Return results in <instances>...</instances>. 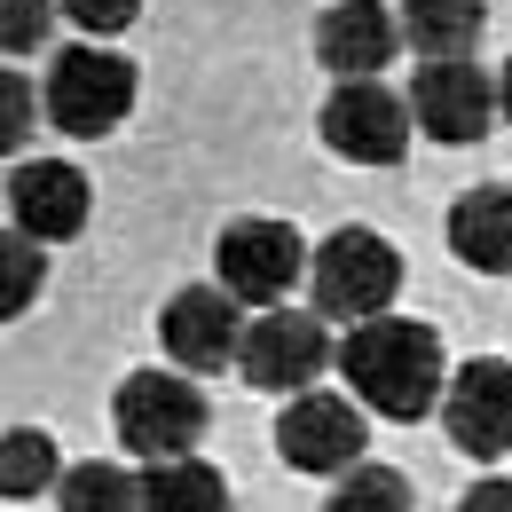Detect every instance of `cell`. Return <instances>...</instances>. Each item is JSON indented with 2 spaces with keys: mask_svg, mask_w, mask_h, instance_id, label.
<instances>
[{
  "mask_svg": "<svg viewBox=\"0 0 512 512\" xmlns=\"http://www.w3.org/2000/svg\"><path fill=\"white\" fill-rule=\"evenodd\" d=\"M339 379L355 386L363 410L379 418H426L434 402L449 394V371H442V339L410 316H371V323H347L339 339Z\"/></svg>",
  "mask_w": 512,
  "mask_h": 512,
  "instance_id": "6da1fadb",
  "label": "cell"
},
{
  "mask_svg": "<svg viewBox=\"0 0 512 512\" xmlns=\"http://www.w3.org/2000/svg\"><path fill=\"white\" fill-rule=\"evenodd\" d=\"M308 284H316V316L371 323L402 292V253L386 245L379 229H331L316 245V260H308Z\"/></svg>",
  "mask_w": 512,
  "mask_h": 512,
  "instance_id": "7a4b0ae2",
  "label": "cell"
},
{
  "mask_svg": "<svg viewBox=\"0 0 512 512\" xmlns=\"http://www.w3.org/2000/svg\"><path fill=\"white\" fill-rule=\"evenodd\" d=\"M48 127L56 134H79V142H95V134H111L119 119L134 111V64L119 48H64L56 71H48Z\"/></svg>",
  "mask_w": 512,
  "mask_h": 512,
  "instance_id": "3957f363",
  "label": "cell"
},
{
  "mask_svg": "<svg viewBox=\"0 0 512 512\" xmlns=\"http://www.w3.org/2000/svg\"><path fill=\"white\" fill-rule=\"evenodd\" d=\"M111 426H119V442H127L142 465L190 457V442L205 434V394H197L182 371H134V379L119 386V402H111Z\"/></svg>",
  "mask_w": 512,
  "mask_h": 512,
  "instance_id": "277c9868",
  "label": "cell"
},
{
  "mask_svg": "<svg viewBox=\"0 0 512 512\" xmlns=\"http://www.w3.org/2000/svg\"><path fill=\"white\" fill-rule=\"evenodd\" d=\"M213 260H221V284H229L245 308H284V292L308 276V245H300V229H292V221H268V213L229 221L221 245H213Z\"/></svg>",
  "mask_w": 512,
  "mask_h": 512,
  "instance_id": "5b68a950",
  "label": "cell"
},
{
  "mask_svg": "<svg viewBox=\"0 0 512 512\" xmlns=\"http://www.w3.org/2000/svg\"><path fill=\"white\" fill-rule=\"evenodd\" d=\"M323 142L355 166H394L410 150V127L418 111H402V95L379 87V79H331V103H323Z\"/></svg>",
  "mask_w": 512,
  "mask_h": 512,
  "instance_id": "8992f818",
  "label": "cell"
},
{
  "mask_svg": "<svg viewBox=\"0 0 512 512\" xmlns=\"http://www.w3.org/2000/svg\"><path fill=\"white\" fill-rule=\"evenodd\" d=\"M331 363V331L323 316H292V308H268L245 323V347H237V371L260 394H308Z\"/></svg>",
  "mask_w": 512,
  "mask_h": 512,
  "instance_id": "52a82bcc",
  "label": "cell"
},
{
  "mask_svg": "<svg viewBox=\"0 0 512 512\" xmlns=\"http://www.w3.org/2000/svg\"><path fill=\"white\" fill-rule=\"evenodd\" d=\"M363 442H371V426H363V402H339V394H292V410L276 418V449H284V465H300V473H355L363 465Z\"/></svg>",
  "mask_w": 512,
  "mask_h": 512,
  "instance_id": "ba28073f",
  "label": "cell"
},
{
  "mask_svg": "<svg viewBox=\"0 0 512 512\" xmlns=\"http://www.w3.org/2000/svg\"><path fill=\"white\" fill-rule=\"evenodd\" d=\"M410 111L434 142H481L497 119V79L465 56H426L410 79Z\"/></svg>",
  "mask_w": 512,
  "mask_h": 512,
  "instance_id": "9c48e42d",
  "label": "cell"
},
{
  "mask_svg": "<svg viewBox=\"0 0 512 512\" xmlns=\"http://www.w3.org/2000/svg\"><path fill=\"white\" fill-rule=\"evenodd\" d=\"M237 308L245 300L229 284H182L166 300V316H158V339H166L174 371H221V363H237V347H245Z\"/></svg>",
  "mask_w": 512,
  "mask_h": 512,
  "instance_id": "30bf717a",
  "label": "cell"
},
{
  "mask_svg": "<svg viewBox=\"0 0 512 512\" xmlns=\"http://www.w3.org/2000/svg\"><path fill=\"white\" fill-rule=\"evenodd\" d=\"M442 426L465 457H505L512 449V363L505 355H481L465 371H449V394H442Z\"/></svg>",
  "mask_w": 512,
  "mask_h": 512,
  "instance_id": "8fae6325",
  "label": "cell"
},
{
  "mask_svg": "<svg viewBox=\"0 0 512 512\" xmlns=\"http://www.w3.org/2000/svg\"><path fill=\"white\" fill-rule=\"evenodd\" d=\"M8 229L40 237V245H64L87 229V174L64 158H24L8 174Z\"/></svg>",
  "mask_w": 512,
  "mask_h": 512,
  "instance_id": "7c38bea8",
  "label": "cell"
},
{
  "mask_svg": "<svg viewBox=\"0 0 512 512\" xmlns=\"http://www.w3.org/2000/svg\"><path fill=\"white\" fill-rule=\"evenodd\" d=\"M394 40H402V24L386 16V0H331L316 24V56L331 79H379Z\"/></svg>",
  "mask_w": 512,
  "mask_h": 512,
  "instance_id": "4fadbf2b",
  "label": "cell"
},
{
  "mask_svg": "<svg viewBox=\"0 0 512 512\" xmlns=\"http://www.w3.org/2000/svg\"><path fill=\"white\" fill-rule=\"evenodd\" d=\"M449 253L481 276L512 268V190H465L449 205Z\"/></svg>",
  "mask_w": 512,
  "mask_h": 512,
  "instance_id": "5bb4252c",
  "label": "cell"
},
{
  "mask_svg": "<svg viewBox=\"0 0 512 512\" xmlns=\"http://www.w3.org/2000/svg\"><path fill=\"white\" fill-rule=\"evenodd\" d=\"M481 24H489L481 0H402V40L418 56H465L481 40Z\"/></svg>",
  "mask_w": 512,
  "mask_h": 512,
  "instance_id": "9a60e30c",
  "label": "cell"
},
{
  "mask_svg": "<svg viewBox=\"0 0 512 512\" xmlns=\"http://www.w3.org/2000/svg\"><path fill=\"white\" fill-rule=\"evenodd\" d=\"M142 512H229V489L205 457H158L142 473Z\"/></svg>",
  "mask_w": 512,
  "mask_h": 512,
  "instance_id": "2e32d148",
  "label": "cell"
},
{
  "mask_svg": "<svg viewBox=\"0 0 512 512\" xmlns=\"http://www.w3.org/2000/svg\"><path fill=\"white\" fill-rule=\"evenodd\" d=\"M48 481H64V473H56V442H48L40 426H8V442H0V497L24 505V497H40Z\"/></svg>",
  "mask_w": 512,
  "mask_h": 512,
  "instance_id": "e0dca14e",
  "label": "cell"
},
{
  "mask_svg": "<svg viewBox=\"0 0 512 512\" xmlns=\"http://www.w3.org/2000/svg\"><path fill=\"white\" fill-rule=\"evenodd\" d=\"M56 497H64V512H142V481L103 465V457H87L56 481Z\"/></svg>",
  "mask_w": 512,
  "mask_h": 512,
  "instance_id": "ac0fdd59",
  "label": "cell"
},
{
  "mask_svg": "<svg viewBox=\"0 0 512 512\" xmlns=\"http://www.w3.org/2000/svg\"><path fill=\"white\" fill-rule=\"evenodd\" d=\"M323 512H410V481L394 465H355V473H339Z\"/></svg>",
  "mask_w": 512,
  "mask_h": 512,
  "instance_id": "d6986e66",
  "label": "cell"
},
{
  "mask_svg": "<svg viewBox=\"0 0 512 512\" xmlns=\"http://www.w3.org/2000/svg\"><path fill=\"white\" fill-rule=\"evenodd\" d=\"M40 237H24V229H8V245H0V308L8 316H24V300L40 292V253H32Z\"/></svg>",
  "mask_w": 512,
  "mask_h": 512,
  "instance_id": "ffe728a7",
  "label": "cell"
},
{
  "mask_svg": "<svg viewBox=\"0 0 512 512\" xmlns=\"http://www.w3.org/2000/svg\"><path fill=\"white\" fill-rule=\"evenodd\" d=\"M48 16H56V0H0V48L8 56L40 48L48 40Z\"/></svg>",
  "mask_w": 512,
  "mask_h": 512,
  "instance_id": "44dd1931",
  "label": "cell"
},
{
  "mask_svg": "<svg viewBox=\"0 0 512 512\" xmlns=\"http://www.w3.org/2000/svg\"><path fill=\"white\" fill-rule=\"evenodd\" d=\"M56 8H64L79 32H95V40L103 32H127L134 16H142V0H56Z\"/></svg>",
  "mask_w": 512,
  "mask_h": 512,
  "instance_id": "7402d4cb",
  "label": "cell"
},
{
  "mask_svg": "<svg viewBox=\"0 0 512 512\" xmlns=\"http://www.w3.org/2000/svg\"><path fill=\"white\" fill-rule=\"evenodd\" d=\"M457 512H512V481H497V473H489V481H473Z\"/></svg>",
  "mask_w": 512,
  "mask_h": 512,
  "instance_id": "603a6c76",
  "label": "cell"
},
{
  "mask_svg": "<svg viewBox=\"0 0 512 512\" xmlns=\"http://www.w3.org/2000/svg\"><path fill=\"white\" fill-rule=\"evenodd\" d=\"M24 119H32V95H24V87H16V71H8V142L24 134Z\"/></svg>",
  "mask_w": 512,
  "mask_h": 512,
  "instance_id": "cb8c5ba5",
  "label": "cell"
},
{
  "mask_svg": "<svg viewBox=\"0 0 512 512\" xmlns=\"http://www.w3.org/2000/svg\"><path fill=\"white\" fill-rule=\"evenodd\" d=\"M497 111L512 119V56H505V71H497Z\"/></svg>",
  "mask_w": 512,
  "mask_h": 512,
  "instance_id": "d4e9b609",
  "label": "cell"
}]
</instances>
